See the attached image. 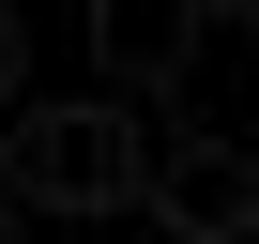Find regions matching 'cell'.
Returning a JSON list of instances; mask_svg holds the SVG:
<instances>
[{
    "mask_svg": "<svg viewBox=\"0 0 259 244\" xmlns=\"http://www.w3.org/2000/svg\"><path fill=\"white\" fill-rule=\"evenodd\" d=\"M138 153H153V122H122L107 92H76V107H46L31 138H16V168H0V198H46V214H122L138 198Z\"/></svg>",
    "mask_w": 259,
    "mask_h": 244,
    "instance_id": "6da1fadb",
    "label": "cell"
},
{
    "mask_svg": "<svg viewBox=\"0 0 259 244\" xmlns=\"http://www.w3.org/2000/svg\"><path fill=\"white\" fill-rule=\"evenodd\" d=\"M138 198L168 214V244H213V229L259 214V153H244V138H153V153H138Z\"/></svg>",
    "mask_w": 259,
    "mask_h": 244,
    "instance_id": "7a4b0ae2",
    "label": "cell"
},
{
    "mask_svg": "<svg viewBox=\"0 0 259 244\" xmlns=\"http://www.w3.org/2000/svg\"><path fill=\"white\" fill-rule=\"evenodd\" d=\"M198 61V0H92V76H107V107L122 92H168Z\"/></svg>",
    "mask_w": 259,
    "mask_h": 244,
    "instance_id": "3957f363",
    "label": "cell"
},
{
    "mask_svg": "<svg viewBox=\"0 0 259 244\" xmlns=\"http://www.w3.org/2000/svg\"><path fill=\"white\" fill-rule=\"evenodd\" d=\"M16 92H31V16L0 0V107H16Z\"/></svg>",
    "mask_w": 259,
    "mask_h": 244,
    "instance_id": "277c9868",
    "label": "cell"
},
{
    "mask_svg": "<svg viewBox=\"0 0 259 244\" xmlns=\"http://www.w3.org/2000/svg\"><path fill=\"white\" fill-rule=\"evenodd\" d=\"M213 244H259V214H244V229H213Z\"/></svg>",
    "mask_w": 259,
    "mask_h": 244,
    "instance_id": "5b68a950",
    "label": "cell"
},
{
    "mask_svg": "<svg viewBox=\"0 0 259 244\" xmlns=\"http://www.w3.org/2000/svg\"><path fill=\"white\" fill-rule=\"evenodd\" d=\"M0 244H16V198H0Z\"/></svg>",
    "mask_w": 259,
    "mask_h": 244,
    "instance_id": "8992f818",
    "label": "cell"
},
{
    "mask_svg": "<svg viewBox=\"0 0 259 244\" xmlns=\"http://www.w3.org/2000/svg\"><path fill=\"white\" fill-rule=\"evenodd\" d=\"M244 31H259V0H244Z\"/></svg>",
    "mask_w": 259,
    "mask_h": 244,
    "instance_id": "52a82bcc",
    "label": "cell"
}]
</instances>
